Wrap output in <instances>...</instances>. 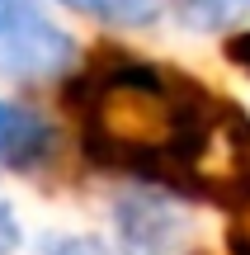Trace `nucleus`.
<instances>
[{
	"label": "nucleus",
	"mask_w": 250,
	"mask_h": 255,
	"mask_svg": "<svg viewBox=\"0 0 250 255\" xmlns=\"http://www.w3.org/2000/svg\"><path fill=\"white\" fill-rule=\"evenodd\" d=\"M71 109L94 165L170 194H208L213 151H241L250 142V123L232 104L213 100L198 81L132 57L90 66L71 90Z\"/></svg>",
	"instance_id": "f257e3e1"
},
{
	"label": "nucleus",
	"mask_w": 250,
	"mask_h": 255,
	"mask_svg": "<svg viewBox=\"0 0 250 255\" xmlns=\"http://www.w3.org/2000/svg\"><path fill=\"white\" fill-rule=\"evenodd\" d=\"M76 62V43L38 9V0H0V71L47 81Z\"/></svg>",
	"instance_id": "f03ea898"
},
{
	"label": "nucleus",
	"mask_w": 250,
	"mask_h": 255,
	"mask_svg": "<svg viewBox=\"0 0 250 255\" xmlns=\"http://www.w3.org/2000/svg\"><path fill=\"white\" fill-rule=\"evenodd\" d=\"M118 222V255H184L189 251V222L161 189H132L113 208Z\"/></svg>",
	"instance_id": "7ed1b4c3"
},
{
	"label": "nucleus",
	"mask_w": 250,
	"mask_h": 255,
	"mask_svg": "<svg viewBox=\"0 0 250 255\" xmlns=\"http://www.w3.org/2000/svg\"><path fill=\"white\" fill-rule=\"evenodd\" d=\"M52 156V128L43 114L14 100H0V165L5 170H33Z\"/></svg>",
	"instance_id": "20e7f679"
},
{
	"label": "nucleus",
	"mask_w": 250,
	"mask_h": 255,
	"mask_svg": "<svg viewBox=\"0 0 250 255\" xmlns=\"http://www.w3.org/2000/svg\"><path fill=\"white\" fill-rule=\"evenodd\" d=\"M66 9H81V14H94L104 24H123V28H142L161 14L166 0H57Z\"/></svg>",
	"instance_id": "39448f33"
},
{
	"label": "nucleus",
	"mask_w": 250,
	"mask_h": 255,
	"mask_svg": "<svg viewBox=\"0 0 250 255\" xmlns=\"http://www.w3.org/2000/svg\"><path fill=\"white\" fill-rule=\"evenodd\" d=\"M194 28H227L250 14V0H175Z\"/></svg>",
	"instance_id": "423d86ee"
},
{
	"label": "nucleus",
	"mask_w": 250,
	"mask_h": 255,
	"mask_svg": "<svg viewBox=\"0 0 250 255\" xmlns=\"http://www.w3.org/2000/svg\"><path fill=\"white\" fill-rule=\"evenodd\" d=\"M47 255H118L113 246H104L99 237H57Z\"/></svg>",
	"instance_id": "0eeeda50"
},
{
	"label": "nucleus",
	"mask_w": 250,
	"mask_h": 255,
	"mask_svg": "<svg viewBox=\"0 0 250 255\" xmlns=\"http://www.w3.org/2000/svg\"><path fill=\"white\" fill-rule=\"evenodd\" d=\"M14 246H19V218H14V208L0 199V255H9Z\"/></svg>",
	"instance_id": "6e6552de"
},
{
	"label": "nucleus",
	"mask_w": 250,
	"mask_h": 255,
	"mask_svg": "<svg viewBox=\"0 0 250 255\" xmlns=\"http://www.w3.org/2000/svg\"><path fill=\"white\" fill-rule=\"evenodd\" d=\"M227 57H232L236 66H246V71H250V33H236L232 43H227Z\"/></svg>",
	"instance_id": "1a4fd4ad"
}]
</instances>
